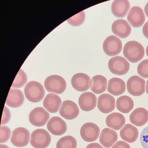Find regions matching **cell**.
<instances>
[{
	"instance_id": "6da1fadb",
	"label": "cell",
	"mask_w": 148,
	"mask_h": 148,
	"mask_svg": "<svg viewBox=\"0 0 148 148\" xmlns=\"http://www.w3.org/2000/svg\"><path fill=\"white\" fill-rule=\"evenodd\" d=\"M123 53L124 56L130 62L136 63L143 57L145 50L140 43L136 41H131L125 45Z\"/></svg>"
},
{
	"instance_id": "7a4b0ae2",
	"label": "cell",
	"mask_w": 148,
	"mask_h": 148,
	"mask_svg": "<svg viewBox=\"0 0 148 148\" xmlns=\"http://www.w3.org/2000/svg\"><path fill=\"white\" fill-rule=\"evenodd\" d=\"M24 93L29 101L36 103L42 100L44 97L45 92L41 84L36 81H32L29 82L25 87Z\"/></svg>"
},
{
	"instance_id": "3957f363",
	"label": "cell",
	"mask_w": 148,
	"mask_h": 148,
	"mask_svg": "<svg viewBox=\"0 0 148 148\" xmlns=\"http://www.w3.org/2000/svg\"><path fill=\"white\" fill-rule=\"evenodd\" d=\"M44 86L49 92L59 94L64 91L66 84L65 80L62 77L53 75L49 76L46 79Z\"/></svg>"
},
{
	"instance_id": "277c9868",
	"label": "cell",
	"mask_w": 148,
	"mask_h": 148,
	"mask_svg": "<svg viewBox=\"0 0 148 148\" xmlns=\"http://www.w3.org/2000/svg\"><path fill=\"white\" fill-rule=\"evenodd\" d=\"M51 141V136L45 129L36 130L31 134L30 143L35 148H46L49 145Z\"/></svg>"
},
{
	"instance_id": "5b68a950",
	"label": "cell",
	"mask_w": 148,
	"mask_h": 148,
	"mask_svg": "<svg viewBox=\"0 0 148 148\" xmlns=\"http://www.w3.org/2000/svg\"><path fill=\"white\" fill-rule=\"evenodd\" d=\"M108 67L110 71L117 75H122L126 74L129 70L130 65L123 57L117 56L110 59Z\"/></svg>"
},
{
	"instance_id": "8992f818",
	"label": "cell",
	"mask_w": 148,
	"mask_h": 148,
	"mask_svg": "<svg viewBox=\"0 0 148 148\" xmlns=\"http://www.w3.org/2000/svg\"><path fill=\"white\" fill-rule=\"evenodd\" d=\"M145 81L137 75L130 77L127 83V89L129 93L134 96L143 95L145 91Z\"/></svg>"
},
{
	"instance_id": "52a82bcc",
	"label": "cell",
	"mask_w": 148,
	"mask_h": 148,
	"mask_svg": "<svg viewBox=\"0 0 148 148\" xmlns=\"http://www.w3.org/2000/svg\"><path fill=\"white\" fill-rule=\"evenodd\" d=\"M122 44L120 39L113 35L108 37L103 44L104 52L107 55L112 56L117 55L121 52Z\"/></svg>"
},
{
	"instance_id": "ba28073f",
	"label": "cell",
	"mask_w": 148,
	"mask_h": 148,
	"mask_svg": "<svg viewBox=\"0 0 148 148\" xmlns=\"http://www.w3.org/2000/svg\"><path fill=\"white\" fill-rule=\"evenodd\" d=\"M100 132L99 127L91 122L84 124L80 130V134L82 139L88 142L94 141L98 138Z\"/></svg>"
},
{
	"instance_id": "9c48e42d",
	"label": "cell",
	"mask_w": 148,
	"mask_h": 148,
	"mask_svg": "<svg viewBox=\"0 0 148 148\" xmlns=\"http://www.w3.org/2000/svg\"><path fill=\"white\" fill-rule=\"evenodd\" d=\"M49 117V113L44 108L38 107L34 108L30 112L29 120L34 125L41 127L46 124Z\"/></svg>"
},
{
	"instance_id": "30bf717a",
	"label": "cell",
	"mask_w": 148,
	"mask_h": 148,
	"mask_svg": "<svg viewBox=\"0 0 148 148\" xmlns=\"http://www.w3.org/2000/svg\"><path fill=\"white\" fill-rule=\"evenodd\" d=\"M30 134L26 129L19 127L15 129L13 132L11 139L12 143L18 147H23L29 143Z\"/></svg>"
},
{
	"instance_id": "8fae6325",
	"label": "cell",
	"mask_w": 148,
	"mask_h": 148,
	"mask_svg": "<svg viewBox=\"0 0 148 148\" xmlns=\"http://www.w3.org/2000/svg\"><path fill=\"white\" fill-rule=\"evenodd\" d=\"M91 79L87 75L78 73L73 75L71 79L73 87L79 92H84L89 89L91 84Z\"/></svg>"
},
{
	"instance_id": "7c38bea8",
	"label": "cell",
	"mask_w": 148,
	"mask_h": 148,
	"mask_svg": "<svg viewBox=\"0 0 148 148\" xmlns=\"http://www.w3.org/2000/svg\"><path fill=\"white\" fill-rule=\"evenodd\" d=\"M60 115L68 120H72L76 118L79 113V109L77 105L71 100L64 101L59 110Z\"/></svg>"
},
{
	"instance_id": "4fadbf2b",
	"label": "cell",
	"mask_w": 148,
	"mask_h": 148,
	"mask_svg": "<svg viewBox=\"0 0 148 148\" xmlns=\"http://www.w3.org/2000/svg\"><path fill=\"white\" fill-rule=\"evenodd\" d=\"M127 19L132 27L135 28L141 27L145 20V16L143 10L138 6L132 7L128 13Z\"/></svg>"
},
{
	"instance_id": "5bb4252c",
	"label": "cell",
	"mask_w": 148,
	"mask_h": 148,
	"mask_svg": "<svg viewBox=\"0 0 148 148\" xmlns=\"http://www.w3.org/2000/svg\"><path fill=\"white\" fill-rule=\"evenodd\" d=\"M47 128L53 134L60 136L66 132L67 125L65 122L61 118L58 116H54L48 121Z\"/></svg>"
},
{
	"instance_id": "9a60e30c",
	"label": "cell",
	"mask_w": 148,
	"mask_h": 148,
	"mask_svg": "<svg viewBox=\"0 0 148 148\" xmlns=\"http://www.w3.org/2000/svg\"><path fill=\"white\" fill-rule=\"evenodd\" d=\"M97 106L99 110L101 112L104 113H109L115 108V99L110 94H103L98 98Z\"/></svg>"
},
{
	"instance_id": "2e32d148",
	"label": "cell",
	"mask_w": 148,
	"mask_h": 148,
	"mask_svg": "<svg viewBox=\"0 0 148 148\" xmlns=\"http://www.w3.org/2000/svg\"><path fill=\"white\" fill-rule=\"evenodd\" d=\"M97 97L95 94L87 92L82 93L79 96L78 104L80 108L85 111H89L96 107Z\"/></svg>"
},
{
	"instance_id": "e0dca14e",
	"label": "cell",
	"mask_w": 148,
	"mask_h": 148,
	"mask_svg": "<svg viewBox=\"0 0 148 148\" xmlns=\"http://www.w3.org/2000/svg\"><path fill=\"white\" fill-rule=\"evenodd\" d=\"M112 29L115 35L121 38L127 37L131 31V27L127 22L122 19L115 21L112 25Z\"/></svg>"
},
{
	"instance_id": "ac0fdd59",
	"label": "cell",
	"mask_w": 148,
	"mask_h": 148,
	"mask_svg": "<svg viewBox=\"0 0 148 148\" xmlns=\"http://www.w3.org/2000/svg\"><path fill=\"white\" fill-rule=\"evenodd\" d=\"M61 98L58 95L54 93H49L45 98L43 105L45 108L51 113L57 112L61 104Z\"/></svg>"
},
{
	"instance_id": "d6986e66",
	"label": "cell",
	"mask_w": 148,
	"mask_h": 148,
	"mask_svg": "<svg viewBox=\"0 0 148 148\" xmlns=\"http://www.w3.org/2000/svg\"><path fill=\"white\" fill-rule=\"evenodd\" d=\"M117 139L116 132L112 129L107 128L103 129L101 131L99 141L103 147L109 148L114 145Z\"/></svg>"
},
{
	"instance_id": "ffe728a7",
	"label": "cell",
	"mask_w": 148,
	"mask_h": 148,
	"mask_svg": "<svg viewBox=\"0 0 148 148\" xmlns=\"http://www.w3.org/2000/svg\"><path fill=\"white\" fill-rule=\"evenodd\" d=\"M131 123L137 126L144 125L148 121V111L143 108H138L133 110L130 116Z\"/></svg>"
},
{
	"instance_id": "44dd1931",
	"label": "cell",
	"mask_w": 148,
	"mask_h": 148,
	"mask_svg": "<svg viewBox=\"0 0 148 148\" xmlns=\"http://www.w3.org/2000/svg\"><path fill=\"white\" fill-rule=\"evenodd\" d=\"M24 101V97L22 92L20 90L11 88L8 93L5 103L12 108H17L21 106Z\"/></svg>"
},
{
	"instance_id": "7402d4cb",
	"label": "cell",
	"mask_w": 148,
	"mask_h": 148,
	"mask_svg": "<svg viewBox=\"0 0 148 148\" xmlns=\"http://www.w3.org/2000/svg\"><path fill=\"white\" fill-rule=\"evenodd\" d=\"M126 89V85L124 81L122 79L113 77L108 81L107 90L112 95L117 96L123 93Z\"/></svg>"
},
{
	"instance_id": "603a6c76",
	"label": "cell",
	"mask_w": 148,
	"mask_h": 148,
	"mask_svg": "<svg viewBox=\"0 0 148 148\" xmlns=\"http://www.w3.org/2000/svg\"><path fill=\"white\" fill-rule=\"evenodd\" d=\"M130 6V3L127 0H115L112 4V12L116 17L123 18L126 15Z\"/></svg>"
},
{
	"instance_id": "cb8c5ba5",
	"label": "cell",
	"mask_w": 148,
	"mask_h": 148,
	"mask_svg": "<svg viewBox=\"0 0 148 148\" xmlns=\"http://www.w3.org/2000/svg\"><path fill=\"white\" fill-rule=\"evenodd\" d=\"M106 122L108 127L117 130H120L124 125L125 119L122 114L114 112L111 113L107 116Z\"/></svg>"
},
{
	"instance_id": "d4e9b609",
	"label": "cell",
	"mask_w": 148,
	"mask_h": 148,
	"mask_svg": "<svg viewBox=\"0 0 148 148\" xmlns=\"http://www.w3.org/2000/svg\"><path fill=\"white\" fill-rule=\"evenodd\" d=\"M120 134L123 140L129 143H132L137 138L138 131L134 126L130 124H127L121 130Z\"/></svg>"
},
{
	"instance_id": "484cf974",
	"label": "cell",
	"mask_w": 148,
	"mask_h": 148,
	"mask_svg": "<svg viewBox=\"0 0 148 148\" xmlns=\"http://www.w3.org/2000/svg\"><path fill=\"white\" fill-rule=\"evenodd\" d=\"M91 90L94 93L100 94L106 90L107 80L105 77L101 75H97L93 77L91 79Z\"/></svg>"
},
{
	"instance_id": "4316f807",
	"label": "cell",
	"mask_w": 148,
	"mask_h": 148,
	"mask_svg": "<svg viewBox=\"0 0 148 148\" xmlns=\"http://www.w3.org/2000/svg\"><path fill=\"white\" fill-rule=\"evenodd\" d=\"M116 104L117 109L124 113L129 112L134 106L132 99L127 95H123L119 97L116 100Z\"/></svg>"
},
{
	"instance_id": "83f0119b",
	"label": "cell",
	"mask_w": 148,
	"mask_h": 148,
	"mask_svg": "<svg viewBox=\"0 0 148 148\" xmlns=\"http://www.w3.org/2000/svg\"><path fill=\"white\" fill-rule=\"evenodd\" d=\"M77 142L71 136H66L60 138L56 144V148H76Z\"/></svg>"
},
{
	"instance_id": "f1b7e54d",
	"label": "cell",
	"mask_w": 148,
	"mask_h": 148,
	"mask_svg": "<svg viewBox=\"0 0 148 148\" xmlns=\"http://www.w3.org/2000/svg\"><path fill=\"white\" fill-rule=\"evenodd\" d=\"M27 81V77L25 72L20 69L17 73L11 87L14 88H20L23 87Z\"/></svg>"
},
{
	"instance_id": "f546056e",
	"label": "cell",
	"mask_w": 148,
	"mask_h": 148,
	"mask_svg": "<svg viewBox=\"0 0 148 148\" xmlns=\"http://www.w3.org/2000/svg\"><path fill=\"white\" fill-rule=\"evenodd\" d=\"M85 17V13L82 11L70 18L67 21L72 25L78 26L83 23Z\"/></svg>"
},
{
	"instance_id": "4dcf8cb0",
	"label": "cell",
	"mask_w": 148,
	"mask_h": 148,
	"mask_svg": "<svg viewBox=\"0 0 148 148\" xmlns=\"http://www.w3.org/2000/svg\"><path fill=\"white\" fill-rule=\"evenodd\" d=\"M137 71L138 75L144 78H148V59L141 62L138 65Z\"/></svg>"
},
{
	"instance_id": "1f68e13d",
	"label": "cell",
	"mask_w": 148,
	"mask_h": 148,
	"mask_svg": "<svg viewBox=\"0 0 148 148\" xmlns=\"http://www.w3.org/2000/svg\"><path fill=\"white\" fill-rule=\"evenodd\" d=\"M11 135L10 129L6 126H1L0 129V143L7 142L9 139Z\"/></svg>"
},
{
	"instance_id": "d6a6232c",
	"label": "cell",
	"mask_w": 148,
	"mask_h": 148,
	"mask_svg": "<svg viewBox=\"0 0 148 148\" xmlns=\"http://www.w3.org/2000/svg\"><path fill=\"white\" fill-rule=\"evenodd\" d=\"M140 142L144 148H148V126L142 131L140 136Z\"/></svg>"
},
{
	"instance_id": "836d02e7",
	"label": "cell",
	"mask_w": 148,
	"mask_h": 148,
	"mask_svg": "<svg viewBox=\"0 0 148 148\" xmlns=\"http://www.w3.org/2000/svg\"><path fill=\"white\" fill-rule=\"evenodd\" d=\"M10 117L11 114L9 110L5 106L1 119V125H3L8 123L9 121Z\"/></svg>"
},
{
	"instance_id": "e575fe53",
	"label": "cell",
	"mask_w": 148,
	"mask_h": 148,
	"mask_svg": "<svg viewBox=\"0 0 148 148\" xmlns=\"http://www.w3.org/2000/svg\"><path fill=\"white\" fill-rule=\"evenodd\" d=\"M111 148H131L130 145L127 143L123 141L117 142Z\"/></svg>"
},
{
	"instance_id": "d590c367",
	"label": "cell",
	"mask_w": 148,
	"mask_h": 148,
	"mask_svg": "<svg viewBox=\"0 0 148 148\" xmlns=\"http://www.w3.org/2000/svg\"><path fill=\"white\" fill-rule=\"evenodd\" d=\"M143 32L144 36L148 39V21L144 25L143 28Z\"/></svg>"
},
{
	"instance_id": "8d00e7d4",
	"label": "cell",
	"mask_w": 148,
	"mask_h": 148,
	"mask_svg": "<svg viewBox=\"0 0 148 148\" xmlns=\"http://www.w3.org/2000/svg\"><path fill=\"white\" fill-rule=\"evenodd\" d=\"M86 148H103L99 144L93 143H90L87 146Z\"/></svg>"
},
{
	"instance_id": "74e56055",
	"label": "cell",
	"mask_w": 148,
	"mask_h": 148,
	"mask_svg": "<svg viewBox=\"0 0 148 148\" xmlns=\"http://www.w3.org/2000/svg\"><path fill=\"white\" fill-rule=\"evenodd\" d=\"M144 11L146 16L148 17V2L145 6Z\"/></svg>"
},
{
	"instance_id": "f35d334b",
	"label": "cell",
	"mask_w": 148,
	"mask_h": 148,
	"mask_svg": "<svg viewBox=\"0 0 148 148\" xmlns=\"http://www.w3.org/2000/svg\"><path fill=\"white\" fill-rule=\"evenodd\" d=\"M0 148H9V147L3 144H0Z\"/></svg>"
},
{
	"instance_id": "ab89813d",
	"label": "cell",
	"mask_w": 148,
	"mask_h": 148,
	"mask_svg": "<svg viewBox=\"0 0 148 148\" xmlns=\"http://www.w3.org/2000/svg\"><path fill=\"white\" fill-rule=\"evenodd\" d=\"M146 90L147 93L148 94V79L147 80L146 82Z\"/></svg>"
},
{
	"instance_id": "60d3db41",
	"label": "cell",
	"mask_w": 148,
	"mask_h": 148,
	"mask_svg": "<svg viewBox=\"0 0 148 148\" xmlns=\"http://www.w3.org/2000/svg\"><path fill=\"white\" fill-rule=\"evenodd\" d=\"M146 53L147 56L148 57V45L147 46L146 49Z\"/></svg>"
}]
</instances>
